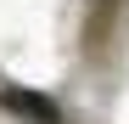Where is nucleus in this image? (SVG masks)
I'll return each mask as SVG.
<instances>
[{
    "label": "nucleus",
    "instance_id": "1",
    "mask_svg": "<svg viewBox=\"0 0 129 124\" xmlns=\"http://www.w3.org/2000/svg\"><path fill=\"white\" fill-rule=\"evenodd\" d=\"M0 107L17 113V118H28V124H62V107L51 96H39V90H23V85H6L0 90Z\"/></svg>",
    "mask_w": 129,
    "mask_h": 124
}]
</instances>
